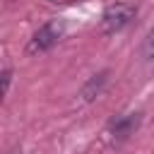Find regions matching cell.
<instances>
[{
    "mask_svg": "<svg viewBox=\"0 0 154 154\" xmlns=\"http://www.w3.org/2000/svg\"><path fill=\"white\" fill-rule=\"evenodd\" d=\"M96 77H99V79H91V82H89V84H87V87L82 89V96H84L87 101H89V99H94V91L99 94V89H101V84L106 82V72H101V75H96Z\"/></svg>",
    "mask_w": 154,
    "mask_h": 154,
    "instance_id": "obj_4",
    "label": "cell"
},
{
    "mask_svg": "<svg viewBox=\"0 0 154 154\" xmlns=\"http://www.w3.org/2000/svg\"><path fill=\"white\" fill-rule=\"evenodd\" d=\"M51 2H53V0H51Z\"/></svg>",
    "mask_w": 154,
    "mask_h": 154,
    "instance_id": "obj_7",
    "label": "cell"
},
{
    "mask_svg": "<svg viewBox=\"0 0 154 154\" xmlns=\"http://www.w3.org/2000/svg\"><path fill=\"white\" fill-rule=\"evenodd\" d=\"M63 34H65V22L63 19H48L34 36H31V41H29V46H26V53L29 55H36V53H43V51H48L51 46H55L60 38H63Z\"/></svg>",
    "mask_w": 154,
    "mask_h": 154,
    "instance_id": "obj_1",
    "label": "cell"
},
{
    "mask_svg": "<svg viewBox=\"0 0 154 154\" xmlns=\"http://www.w3.org/2000/svg\"><path fill=\"white\" fill-rule=\"evenodd\" d=\"M137 123H140V116H137V113H135V116H123V118H118V120L113 123V130H116L118 137H125L132 128H137Z\"/></svg>",
    "mask_w": 154,
    "mask_h": 154,
    "instance_id": "obj_3",
    "label": "cell"
},
{
    "mask_svg": "<svg viewBox=\"0 0 154 154\" xmlns=\"http://www.w3.org/2000/svg\"><path fill=\"white\" fill-rule=\"evenodd\" d=\"M135 17V7L130 2H116V5H108L103 17H101V29L106 34H116L120 31L123 26L130 24V19Z\"/></svg>",
    "mask_w": 154,
    "mask_h": 154,
    "instance_id": "obj_2",
    "label": "cell"
},
{
    "mask_svg": "<svg viewBox=\"0 0 154 154\" xmlns=\"http://www.w3.org/2000/svg\"><path fill=\"white\" fill-rule=\"evenodd\" d=\"M10 82H12V70H2L0 72V101L5 99V94L10 89Z\"/></svg>",
    "mask_w": 154,
    "mask_h": 154,
    "instance_id": "obj_5",
    "label": "cell"
},
{
    "mask_svg": "<svg viewBox=\"0 0 154 154\" xmlns=\"http://www.w3.org/2000/svg\"><path fill=\"white\" fill-rule=\"evenodd\" d=\"M142 53H144V58L147 60H154V29L147 34V38H144V48H142Z\"/></svg>",
    "mask_w": 154,
    "mask_h": 154,
    "instance_id": "obj_6",
    "label": "cell"
}]
</instances>
